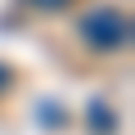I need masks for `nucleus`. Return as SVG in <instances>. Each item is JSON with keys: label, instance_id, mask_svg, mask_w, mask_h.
I'll list each match as a JSON object with an SVG mask.
<instances>
[{"label": "nucleus", "instance_id": "nucleus-3", "mask_svg": "<svg viewBox=\"0 0 135 135\" xmlns=\"http://www.w3.org/2000/svg\"><path fill=\"white\" fill-rule=\"evenodd\" d=\"M32 5H36V9H63L68 0H32Z\"/></svg>", "mask_w": 135, "mask_h": 135}, {"label": "nucleus", "instance_id": "nucleus-1", "mask_svg": "<svg viewBox=\"0 0 135 135\" xmlns=\"http://www.w3.org/2000/svg\"><path fill=\"white\" fill-rule=\"evenodd\" d=\"M77 32H81V41H86L95 54H113V50H126V41H131V18H126V9H117V5H95V9L81 14Z\"/></svg>", "mask_w": 135, "mask_h": 135}, {"label": "nucleus", "instance_id": "nucleus-2", "mask_svg": "<svg viewBox=\"0 0 135 135\" xmlns=\"http://www.w3.org/2000/svg\"><path fill=\"white\" fill-rule=\"evenodd\" d=\"M9 86H14V72H9V68H5V63H0V95H5Z\"/></svg>", "mask_w": 135, "mask_h": 135}]
</instances>
